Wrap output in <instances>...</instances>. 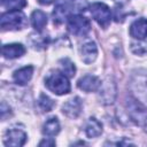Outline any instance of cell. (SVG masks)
Instances as JSON below:
<instances>
[{
    "instance_id": "obj_10",
    "label": "cell",
    "mask_w": 147,
    "mask_h": 147,
    "mask_svg": "<svg viewBox=\"0 0 147 147\" xmlns=\"http://www.w3.org/2000/svg\"><path fill=\"white\" fill-rule=\"evenodd\" d=\"M130 34L131 37L138 40H144L147 37V20L146 18L136 20L130 26Z\"/></svg>"
},
{
    "instance_id": "obj_12",
    "label": "cell",
    "mask_w": 147,
    "mask_h": 147,
    "mask_svg": "<svg viewBox=\"0 0 147 147\" xmlns=\"http://www.w3.org/2000/svg\"><path fill=\"white\" fill-rule=\"evenodd\" d=\"M32 74H33V67L31 65H26V67H23L18 70H16L13 75V78H14V82L17 84V85H26L31 77H32Z\"/></svg>"
},
{
    "instance_id": "obj_2",
    "label": "cell",
    "mask_w": 147,
    "mask_h": 147,
    "mask_svg": "<svg viewBox=\"0 0 147 147\" xmlns=\"http://www.w3.org/2000/svg\"><path fill=\"white\" fill-rule=\"evenodd\" d=\"M46 86L55 94L62 95L70 92V83L63 72H52L47 76Z\"/></svg>"
},
{
    "instance_id": "obj_14",
    "label": "cell",
    "mask_w": 147,
    "mask_h": 147,
    "mask_svg": "<svg viewBox=\"0 0 147 147\" xmlns=\"http://www.w3.org/2000/svg\"><path fill=\"white\" fill-rule=\"evenodd\" d=\"M85 133L88 138H96L102 133V124L94 117L90 118L85 126Z\"/></svg>"
},
{
    "instance_id": "obj_5",
    "label": "cell",
    "mask_w": 147,
    "mask_h": 147,
    "mask_svg": "<svg viewBox=\"0 0 147 147\" xmlns=\"http://www.w3.org/2000/svg\"><path fill=\"white\" fill-rule=\"evenodd\" d=\"M26 141V133L18 129L8 130L5 137V145L11 147H21Z\"/></svg>"
},
{
    "instance_id": "obj_16",
    "label": "cell",
    "mask_w": 147,
    "mask_h": 147,
    "mask_svg": "<svg viewBox=\"0 0 147 147\" xmlns=\"http://www.w3.org/2000/svg\"><path fill=\"white\" fill-rule=\"evenodd\" d=\"M31 23L37 31H41L47 24V15L41 10H34L31 15Z\"/></svg>"
},
{
    "instance_id": "obj_9",
    "label": "cell",
    "mask_w": 147,
    "mask_h": 147,
    "mask_svg": "<svg viewBox=\"0 0 147 147\" xmlns=\"http://www.w3.org/2000/svg\"><path fill=\"white\" fill-rule=\"evenodd\" d=\"M77 85L85 92H94L101 86V80L94 75H85L78 80Z\"/></svg>"
},
{
    "instance_id": "obj_21",
    "label": "cell",
    "mask_w": 147,
    "mask_h": 147,
    "mask_svg": "<svg viewBox=\"0 0 147 147\" xmlns=\"http://www.w3.org/2000/svg\"><path fill=\"white\" fill-rule=\"evenodd\" d=\"M54 0H38V2L39 3H41V5H49V3H52Z\"/></svg>"
},
{
    "instance_id": "obj_3",
    "label": "cell",
    "mask_w": 147,
    "mask_h": 147,
    "mask_svg": "<svg viewBox=\"0 0 147 147\" xmlns=\"http://www.w3.org/2000/svg\"><path fill=\"white\" fill-rule=\"evenodd\" d=\"M68 28L72 34L78 37H84L90 32L91 23L85 16L77 14L68 18Z\"/></svg>"
},
{
    "instance_id": "obj_1",
    "label": "cell",
    "mask_w": 147,
    "mask_h": 147,
    "mask_svg": "<svg viewBox=\"0 0 147 147\" xmlns=\"http://www.w3.org/2000/svg\"><path fill=\"white\" fill-rule=\"evenodd\" d=\"M25 15L20 10H9L1 15L0 25L3 30H18L26 26Z\"/></svg>"
},
{
    "instance_id": "obj_4",
    "label": "cell",
    "mask_w": 147,
    "mask_h": 147,
    "mask_svg": "<svg viewBox=\"0 0 147 147\" xmlns=\"http://www.w3.org/2000/svg\"><path fill=\"white\" fill-rule=\"evenodd\" d=\"M92 17L98 22V24L102 28H107L111 21V11L109 7L102 2H95L90 8Z\"/></svg>"
},
{
    "instance_id": "obj_6",
    "label": "cell",
    "mask_w": 147,
    "mask_h": 147,
    "mask_svg": "<svg viewBox=\"0 0 147 147\" xmlns=\"http://www.w3.org/2000/svg\"><path fill=\"white\" fill-rule=\"evenodd\" d=\"M129 113L137 124L147 130V110L144 107L137 102H131L129 106Z\"/></svg>"
},
{
    "instance_id": "obj_8",
    "label": "cell",
    "mask_w": 147,
    "mask_h": 147,
    "mask_svg": "<svg viewBox=\"0 0 147 147\" xmlns=\"http://www.w3.org/2000/svg\"><path fill=\"white\" fill-rule=\"evenodd\" d=\"M70 13V6L65 0H57L53 10V21L56 24H61L68 17Z\"/></svg>"
},
{
    "instance_id": "obj_13",
    "label": "cell",
    "mask_w": 147,
    "mask_h": 147,
    "mask_svg": "<svg viewBox=\"0 0 147 147\" xmlns=\"http://www.w3.org/2000/svg\"><path fill=\"white\" fill-rule=\"evenodd\" d=\"M25 53V47L22 44H7L2 46V55L6 59L21 57Z\"/></svg>"
},
{
    "instance_id": "obj_20",
    "label": "cell",
    "mask_w": 147,
    "mask_h": 147,
    "mask_svg": "<svg viewBox=\"0 0 147 147\" xmlns=\"http://www.w3.org/2000/svg\"><path fill=\"white\" fill-rule=\"evenodd\" d=\"M54 145H55L54 140H47V139H45V140L39 142V146H54Z\"/></svg>"
},
{
    "instance_id": "obj_17",
    "label": "cell",
    "mask_w": 147,
    "mask_h": 147,
    "mask_svg": "<svg viewBox=\"0 0 147 147\" xmlns=\"http://www.w3.org/2000/svg\"><path fill=\"white\" fill-rule=\"evenodd\" d=\"M60 67L62 72L67 76V77H74L75 72H76V67L74 64V62L71 60H69L68 57H64L60 61Z\"/></svg>"
},
{
    "instance_id": "obj_15",
    "label": "cell",
    "mask_w": 147,
    "mask_h": 147,
    "mask_svg": "<svg viewBox=\"0 0 147 147\" xmlns=\"http://www.w3.org/2000/svg\"><path fill=\"white\" fill-rule=\"evenodd\" d=\"M60 132V123L56 117H51L44 124L42 133L47 137H54Z\"/></svg>"
},
{
    "instance_id": "obj_18",
    "label": "cell",
    "mask_w": 147,
    "mask_h": 147,
    "mask_svg": "<svg viewBox=\"0 0 147 147\" xmlns=\"http://www.w3.org/2000/svg\"><path fill=\"white\" fill-rule=\"evenodd\" d=\"M1 5L8 10H20L25 7L26 0H1Z\"/></svg>"
},
{
    "instance_id": "obj_11",
    "label": "cell",
    "mask_w": 147,
    "mask_h": 147,
    "mask_svg": "<svg viewBox=\"0 0 147 147\" xmlns=\"http://www.w3.org/2000/svg\"><path fill=\"white\" fill-rule=\"evenodd\" d=\"M80 54H82V60L84 63L90 64L92 63L96 56H98V47L94 41H88L84 44L80 48Z\"/></svg>"
},
{
    "instance_id": "obj_7",
    "label": "cell",
    "mask_w": 147,
    "mask_h": 147,
    "mask_svg": "<svg viewBox=\"0 0 147 147\" xmlns=\"http://www.w3.org/2000/svg\"><path fill=\"white\" fill-rule=\"evenodd\" d=\"M82 108H83V103H82L80 99L78 96H75V98L68 100L63 105L62 111L69 118H76L82 113Z\"/></svg>"
},
{
    "instance_id": "obj_19",
    "label": "cell",
    "mask_w": 147,
    "mask_h": 147,
    "mask_svg": "<svg viewBox=\"0 0 147 147\" xmlns=\"http://www.w3.org/2000/svg\"><path fill=\"white\" fill-rule=\"evenodd\" d=\"M38 105L44 111H51L52 108L54 107V101L49 96H47L46 94H40L39 100H38Z\"/></svg>"
}]
</instances>
